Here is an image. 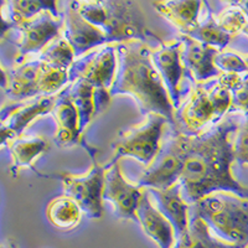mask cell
<instances>
[{
    "instance_id": "cell-1",
    "label": "cell",
    "mask_w": 248,
    "mask_h": 248,
    "mask_svg": "<svg viewBox=\"0 0 248 248\" xmlns=\"http://www.w3.org/2000/svg\"><path fill=\"white\" fill-rule=\"evenodd\" d=\"M243 117L230 113L196 134L184 133V167L179 178L181 194L190 206L215 191L248 199V187L233 178V138Z\"/></svg>"
},
{
    "instance_id": "cell-2",
    "label": "cell",
    "mask_w": 248,
    "mask_h": 248,
    "mask_svg": "<svg viewBox=\"0 0 248 248\" xmlns=\"http://www.w3.org/2000/svg\"><path fill=\"white\" fill-rule=\"evenodd\" d=\"M127 94L138 103L144 116L159 114L174 123L175 109L152 61L149 44L130 40L117 44V71L109 90L110 98Z\"/></svg>"
},
{
    "instance_id": "cell-3",
    "label": "cell",
    "mask_w": 248,
    "mask_h": 248,
    "mask_svg": "<svg viewBox=\"0 0 248 248\" xmlns=\"http://www.w3.org/2000/svg\"><path fill=\"white\" fill-rule=\"evenodd\" d=\"M86 21L105 35L108 44H121L130 40L147 43L158 37L145 23L141 8L136 1L128 0H96L71 1Z\"/></svg>"
},
{
    "instance_id": "cell-4",
    "label": "cell",
    "mask_w": 248,
    "mask_h": 248,
    "mask_svg": "<svg viewBox=\"0 0 248 248\" xmlns=\"http://www.w3.org/2000/svg\"><path fill=\"white\" fill-rule=\"evenodd\" d=\"M216 238L233 246L248 242V199L215 191L190 206Z\"/></svg>"
},
{
    "instance_id": "cell-5",
    "label": "cell",
    "mask_w": 248,
    "mask_h": 248,
    "mask_svg": "<svg viewBox=\"0 0 248 248\" xmlns=\"http://www.w3.org/2000/svg\"><path fill=\"white\" fill-rule=\"evenodd\" d=\"M231 92L218 85L216 78L195 83L189 98L174 113V123L185 134H196L218 123L230 114Z\"/></svg>"
},
{
    "instance_id": "cell-6",
    "label": "cell",
    "mask_w": 248,
    "mask_h": 248,
    "mask_svg": "<svg viewBox=\"0 0 248 248\" xmlns=\"http://www.w3.org/2000/svg\"><path fill=\"white\" fill-rule=\"evenodd\" d=\"M164 117L154 113L145 116L141 123L122 130L113 141V156L110 161L121 158H133L147 168L154 160L160 148L161 139L168 125Z\"/></svg>"
},
{
    "instance_id": "cell-7",
    "label": "cell",
    "mask_w": 248,
    "mask_h": 248,
    "mask_svg": "<svg viewBox=\"0 0 248 248\" xmlns=\"http://www.w3.org/2000/svg\"><path fill=\"white\" fill-rule=\"evenodd\" d=\"M169 132H164L160 148L139 178L140 189L167 190L179 183L184 167V133L175 124H169Z\"/></svg>"
},
{
    "instance_id": "cell-8",
    "label": "cell",
    "mask_w": 248,
    "mask_h": 248,
    "mask_svg": "<svg viewBox=\"0 0 248 248\" xmlns=\"http://www.w3.org/2000/svg\"><path fill=\"white\" fill-rule=\"evenodd\" d=\"M103 174L105 167L93 158L92 165L86 174L62 172L60 175L63 195L76 201L82 214L91 218H101L103 216Z\"/></svg>"
},
{
    "instance_id": "cell-9",
    "label": "cell",
    "mask_w": 248,
    "mask_h": 248,
    "mask_svg": "<svg viewBox=\"0 0 248 248\" xmlns=\"http://www.w3.org/2000/svg\"><path fill=\"white\" fill-rule=\"evenodd\" d=\"M117 71V44H107L76 57L71 66L70 82L82 79L109 92Z\"/></svg>"
},
{
    "instance_id": "cell-10",
    "label": "cell",
    "mask_w": 248,
    "mask_h": 248,
    "mask_svg": "<svg viewBox=\"0 0 248 248\" xmlns=\"http://www.w3.org/2000/svg\"><path fill=\"white\" fill-rule=\"evenodd\" d=\"M181 37L160 41L156 48H152V61L167 90L172 107L176 110L181 106V93L186 72L181 62Z\"/></svg>"
},
{
    "instance_id": "cell-11",
    "label": "cell",
    "mask_w": 248,
    "mask_h": 248,
    "mask_svg": "<svg viewBox=\"0 0 248 248\" xmlns=\"http://www.w3.org/2000/svg\"><path fill=\"white\" fill-rule=\"evenodd\" d=\"M61 26L62 20L59 15L46 10L35 19L15 29L20 34L16 44L15 63L41 54L51 41L61 35Z\"/></svg>"
},
{
    "instance_id": "cell-12",
    "label": "cell",
    "mask_w": 248,
    "mask_h": 248,
    "mask_svg": "<svg viewBox=\"0 0 248 248\" xmlns=\"http://www.w3.org/2000/svg\"><path fill=\"white\" fill-rule=\"evenodd\" d=\"M143 189L128 183L122 174L119 161L105 165L102 199L113 206V212L121 220H136V210Z\"/></svg>"
},
{
    "instance_id": "cell-13",
    "label": "cell",
    "mask_w": 248,
    "mask_h": 248,
    "mask_svg": "<svg viewBox=\"0 0 248 248\" xmlns=\"http://www.w3.org/2000/svg\"><path fill=\"white\" fill-rule=\"evenodd\" d=\"M67 94L75 106L79 119V130L83 134L86 129L101 113L105 112L110 103L109 92L90 85L82 79L70 82L66 86Z\"/></svg>"
},
{
    "instance_id": "cell-14",
    "label": "cell",
    "mask_w": 248,
    "mask_h": 248,
    "mask_svg": "<svg viewBox=\"0 0 248 248\" xmlns=\"http://www.w3.org/2000/svg\"><path fill=\"white\" fill-rule=\"evenodd\" d=\"M61 36L72 47L76 57L82 56L98 46L108 44L105 35L98 29L86 21L72 6L71 1L67 3L63 13Z\"/></svg>"
},
{
    "instance_id": "cell-15",
    "label": "cell",
    "mask_w": 248,
    "mask_h": 248,
    "mask_svg": "<svg viewBox=\"0 0 248 248\" xmlns=\"http://www.w3.org/2000/svg\"><path fill=\"white\" fill-rule=\"evenodd\" d=\"M154 206L171 225L175 242L185 236L189 229L190 205L184 200L180 184L176 183L167 190L145 189Z\"/></svg>"
},
{
    "instance_id": "cell-16",
    "label": "cell",
    "mask_w": 248,
    "mask_h": 248,
    "mask_svg": "<svg viewBox=\"0 0 248 248\" xmlns=\"http://www.w3.org/2000/svg\"><path fill=\"white\" fill-rule=\"evenodd\" d=\"M180 37L183 41L181 62L186 75H189L195 83H203L216 78L220 75V71L215 67L214 59L218 50L184 35H180Z\"/></svg>"
},
{
    "instance_id": "cell-17",
    "label": "cell",
    "mask_w": 248,
    "mask_h": 248,
    "mask_svg": "<svg viewBox=\"0 0 248 248\" xmlns=\"http://www.w3.org/2000/svg\"><path fill=\"white\" fill-rule=\"evenodd\" d=\"M51 114L54 116L55 123H56L54 138L57 147L66 149V148L78 145L82 140L78 114L68 97L66 87L56 94Z\"/></svg>"
},
{
    "instance_id": "cell-18",
    "label": "cell",
    "mask_w": 248,
    "mask_h": 248,
    "mask_svg": "<svg viewBox=\"0 0 248 248\" xmlns=\"http://www.w3.org/2000/svg\"><path fill=\"white\" fill-rule=\"evenodd\" d=\"M136 221L139 222L144 233L152 238L159 248H174V230L167 218L155 207L145 189H143V195L137 206Z\"/></svg>"
},
{
    "instance_id": "cell-19",
    "label": "cell",
    "mask_w": 248,
    "mask_h": 248,
    "mask_svg": "<svg viewBox=\"0 0 248 248\" xmlns=\"http://www.w3.org/2000/svg\"><path fill=\"white\" fill-rule=\"evenodd\" d=\"M43 60L40 55L23 62L14 63V67L8 72V87L5 93L12 101H23L39 97L37 81Z\"/></svg>"
},
{
    "instance_id": "cell-20",
    "label": "cell",
    "mask_w": 248,
    "mask_h": 248,
    "mask_svg": "<svg viewBox=\"0 0 248 248\" xmlns=\"http://www.w3.org/2000/svg\"><path fill=\"white\" fill-rule=\"evenodd\" d=\"M206 3L198 0H171V1H155L153 6L163 17L170 21L175 28L186 36L200 23L203 16Z\"/></svg>"
},
{
    "instance_id": "cell-21",
    "label": "cell",
    "mask_w": 248,
    "mask_h": 248,
    "mask_svg": "<svg viewBox=\"0 0 248 248\" xmlns=\"http://www.w3.org/2000/svg\"><path fill=\"white\" fill-rule=\"evenodd\" d=\"M55 96H39L26 102H15L13 110L4 121V123L13 130L15 136L19 137L24 130L39 117L46 116L52 112L55 105Z\"/></svg>"
},
{
    "instance_id": "cell-22",
    "label": "cell",
    "mask_w": 248,
    "mask_h": 248,
    "mask_svg": "<svg viewBox=\"0 0 248 248\" xmlns=\"http://www.w3.org/2000/svg\"><path fill=\"white\" fill-rule=\"evenodd\" d=\"M48 141L40 136H19L9 140L6 148L12 156V171H17L25 168H32L34 163L48 149Z\"/></svg>"
},
{
    "instance_id": "cell-23",
    "label": "cell",
    "mask_w": 248,
    "mask_h": 248,
    "mask_svg": "<svg viewBox=\"0 0 248 248\" xmlns=\"http://www.w3.org/2000/svg\"><path fill=\"white\" fill-rule=\"evenodd\" d=\"M46 10L59 15L56 1L52 0H13L4 3V16L14 29L35 19Z\"/></svg>"
},
{
    "instance_id": "cell-24",
    "label": "cell",
    "mask_w": 248,
    "mask_h": 248,
    "mask_svg": "<svg viewBox=\"0 0 248 248\" xmlns=\"http://www.w3.org/2000/svg\"><path fill=\"white\" fill-rule=\"evenodd\" d=\"M82 211L76 201L66 195L54 198L46 206V217L55 229L71 231L81 222Z\"/></svg>"
},
{
    "instance_id": "cell-25",
    "label": "cell",
    "mask_w": 248,
    "mask_h": 248,
    "mask_svg": "<svg viewBox=\"0 0 248 248\" xmlns=\"http://www.w3.org/2000/svg\"><path fill=\"white\" fill-rule=\"evenodd\" d=\"M174 248H241L218 240L210 232L207 226L190 210L189 229L185 236L175 242Z\"/></svg>"
},
{
    "instance_id": "cell-26",
    "label": "cell",
    "mask_w": 248,
    "mask_h": 248,
    "mask_svg": "<svg viewBox=\"0 0 248 248\" xmlns=\"http://www.w3.org/2000/svg\"><path fill=\"white\" fill-rule=\"evenodd\" d=\"M186 36L218 51L225 50L232 40V36L226 34L225 31L217 25L215 15L212 14L210 8H207L206 14L201 17L199 25Z\"/></svg>"
},
{
    "instance_id": "cell-27",
    "label": "cell",
    "mask_w": 248,
    "mask_h": 248,
    "mask_svg": "<svg viewBox=\"0 0 248 248\" xmlns=\"http://www.w3.org/2000/svg\"><path fill=\"white\" fill-rule=\"evenodd\" d=\"M68 72H70L68 70L47 65L43 61L39 81H37V90H39L40 96H55L60 91L63 90L70 83Z\"/></svg>"
},
{
    "instance_id": "cell-28",
    "label": "cell",
    "mask_w": 248,
    "mask_h": 248,
    "mask_svg": "<svg viewBox=\"0 0 248 248\" xmlns=\"http://www.w3.org/2000/svg\"><path fill=\"white\" fill-rule=\"evenodd\" d=\"M40 57L47 65L68 71L76 59L72 47L61 35L46 46L45 50L40 54Z\"/></svg>"
},
{
    "instance_id": "cell-29",
    "label": "cell",
    "mask_w": 248,
    "mask_h": 248,
    "mask_svg": "<svg viewBox=\"0 0 248 248\" xmlns=\"http://www.w3.org/2000/svg\"><path fill=\"white\" fill-rule=\"evenodd\" d=\"M215 20L217 25L232 37L240 34L248 23V17L241 10L240 6L237 5L236 1L226 4L225 8L218 14L215 15Z\"/></svg>"
},
{
    "instance_id": "cell-30",
    "label": "cell",
    "mask_w": 248,
    "mask_h": 248,
    "mask_svg": "<svg viewBox=\"0 0 248 248\" xmlns=\"http://www.w3.org/2000/svg\"><path fill=\"white\" fill-rule=\"evenodd\" d=\"M214 63L215 67L220 71V74H248L245 59L229 48L218 51L214 59Z\"/></svg>"
},
{
    "instance_id": "cell-31",
    "label": "cell",
    "mask_w": 248,
    "mask_h": 248,
    "mask_svg": "<svg viewBox=\"0 0 248 248\" xmlns=\"http://www.w3.org/2000/svg\"><path fill=\"white\" fill-rule=\"evenodd\" d=\"M233 163L248 165V118L243 117L233 138Z\"/></svg>"
},
{
    "instance_id": "cell-32",
    "label": "cell",
    "mask_w": 248,
    "mask_h": 248,
    "mask_svg": "<svg viewBox=\"0 0 248 248\" xmlns=\"http://www.w3.org/2000/svg\"><path fill=\"white\" fill-rule=\"evenodd\" d=\"M231 99L230 113H237L248 118V74L243 75L238 86L231 91Z\"/></svg>"
},
{
    "instance_id": "cell-33",
    "label": "cell",
    "mask_w": 248,
    "mask_h": 248,
    "mask_svg": "<svg viewBox=\"0 0 248 248\" xmlns=\"http://www.w3.org/2000/svg\"><path fill=\"white\" fill-rule=\"evenodd\" d=\"M4 3L5 1H0V43H3L9 32L14 29V26L4 16Z\"/></svg>"
},
{
    "instance_id": "cell-34",
    "label": "cell",
    "mask_w": 248,
    "mask_h": 248,
    "mask_svg": "<svg viewBox=\"0 0 248 248\" xmlns=\"http://www.w3.org/2000/svg\"><path fill=\"white\" fill-rule=\"evenodd\" d=\"M15 134L13 133V130L6 125L4 122L0 123V148L6 147L9 140H12L13 138H15Z\"/></svg>"
},
{
    "instance_id": "cell-35",
    "label": "cell",
    "mask_w": 248,
    "mask_h": 248,
    "mask_svg": "<svg viewBox=\"0 0 248 248\" xmlns=\"http://www.w3.org/2000/svg\"><path fill=\"white\" fill-rule=\"evenodd\" d=\"M6 87H8V72L5 68L0 65V90H3L5 92Z\"/></svg>"
},
{
    "instance_id": "cell-36",
    "label": "cell",
    "mask_w": 248,
    "mask_h": 248,
    "mask_svg": "<svg viewBox=\"0 0 248 248\" xmlns=\"http://www.w3.org/2000/svg\"><path fill=\"white\" fill-rule=\"evenodd\" d=\"M14 106H15V102L14 103H9V105H5L4 107L0 108V123L5 121L6 117L9 116V113L12 112L13 108H14Z\"/></svg>"
},
{
    "instance_id": "cell-37",
    "label": "cell",
    "mask_w": 248,
    "mask_h": 248,
    "mask_svg": "<svg viewBox=\"0 0 248 248\" xmlns=\"http://www.w3.org/2000/svg\"><path fill=\"white\" fill-rule=\"evenodd\" d=\"M0 248H17V246L15 245L13 241H6V242H4L0 245Z\"/></svg>"
},
{
    "instance_id": "cell-38",
    "label": "cell",
    "mask_w": 248,
    "mask_h": 248,
    "mask_svg": "<svg viewBox=\"0 0 248 248\" xmlns=\"http://www.w3.org/2000/svg\"><path fill=\"white\" fill-rule=\"evenodd\" d=\"M241 34H243V35H245V36L248 37V23H247V25H246L245 28H243V30L241 31Z\"/></svg>"
},
{
    "instance_id": "cell-39",
    "label": "cell",
    "mask_w": 248,
    "mask_h": 248,
    "mask_svg": "<svg viewBox=\"0 0 248 248\" xmlns=\"http://www.w3.org/2000/svg\"><path fill=\"white\" fill-rule=\"evenodd\" d=\"M243 59H245V62H246V65H247V67H248V56L243 57Z\"/></svg>"
},
{
    "instance_id": "cell-40",
    "label": "cell",
    "mask_w": 248,
    "mask_h": 248,
    "mask_svg": "<svg viewBox=\"0 0 248 248\" xmlns=\"http://www.w3.org/2000/svg\"><path fill=\"white\" fill-rule=\"evenodd\" d=\"M241 248H248V242H247V243H246V245H243V246H242V247H241Z\"/></svg>"
}]
</instances>
